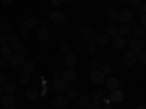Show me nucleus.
<instances>
[{
  "label": "nucleus",
  "instance_id": "24",
  "mask_svg": "<svg viewBox=\"0 0 146 109\" xmlns=\"http://www.w3.org/2000/svg\"><path fill=\"white\" fill-rule=\"evenodd\" d=\"M25 98L28 100H35L36 98H38V92H36L35 89H27L25 90Z\"/></svg>",
  "mask_w": 146,
  "mask_h": 109
},
{
  "label": "nucleus",
  "instance_id": "52",
  "mask_svg": "<svg viewBox=\"0 0 146 109\" xmlns=\"http://www.w3.org/2000/svg\"><path fill=\"white\" fill-rule=\"evenodd\" d=\"M102 109H113V106H111V103H108V105H104Z\"/></svg>",
  "mask_w": 146,
  "mask_h": 109
},
{
  "label": "nucleus",
  "instance_id": "26",
  "mask_svg": "<svg viewBox=\"0 0 146 109\" xmlns=\"http://www.w3.org/2000/svg\"><path fill=\"white\" fill-rule=\"evenodd\" d=\"M130 33H133V36H135V38L142 39L143 36H145V29H143V28H140V26H135V29H133Z\"/></svg>",
  "mask_w": 146,
  "mask_h": 109
},
{
  "label": "nucleus",
  "instance_id": "8",
  "mask_svg": "<svg viewBox=\"0 0 146 109\" xmlns=\"http://www.w3.org/2000/svg\"><path fill=\"white\" fill-rule=\"evenodd\" d=\"M76 77H78L76 76V71L73 70V68H66V70L62 71V79L64 81H75Z\"/></svg>",
  "mask_w": 146,
  "mask_h": 109
},
{
  "label": "nucleus",
  "instance_id": "3",
  "mask_svg": "<svg viewBox=\"0 0 146 109\" xmlns=\"http://www.w3.org/2000/svg\"><path fill=\"white\" fill-rule=\"evenodd\" d=\"M123 61H124V64L129 66V67L135 66V64L137 63V54H136V53H133V51L126 53L124 57H123Z\"/></svg>",
  "mask_w": 146,
  "mask_h": 109
},
{
  "label": "nucleus",
  "instance_id": "58",
  "mask_svg": "<svg viewBox=\"0 0 146 109\" xmlns=\"http://www.w3.org/2000/svg\"><path fill=\"white\" fill-rule=\"evenodd\" d=\"M2 92H3V87H2V86H0V93H2Z\"/></svg>",
  "mask_w": 146,
  "mask_h": 109
},
{
  "label": "nucleus",
  "instance_id": "61",
  "mask_svg": "<svg viewBox=\"0 0 146 109\" xmlns=\"http://www.w3.org/2000/svg\"><path fill=\"white\" fill-rule=\"evenodd\" d=\"M0 100H2V95H0Z\"/></svg>",
  "mask_w": 146,
  "mask_h": 109
},
{
  "label": "nucleus",
  "instance_id": "35",
  "mask_svg": "<svg viewBox=\"0 0 146 109\" xmlns=\"http://www.w3.org/2000/svg\"><path fill=\"white\" fill-rule=\"evenodd\" d=\"M101 66H102V64L98 61V60H91V68H92V70H100Z\"/></svg>",
  "mask_w": 146,
  "mask_h": 109
},
{
  "label": "nucleus",
  "instance_id": "40",
  "mask_svg": "<svg viewBox=\"0 0 146 109\" xmlns=\"http://www.w3.org/2000/svg\"><path fill=\"white\" fill-rule=\"evenodd\" d=\"M129 3L133 5V6H136V7H139V6L143 3V0H129Z\"/></svg>",
  "mask_w": 146,
  "mask_h": 109
},
{
  "label": "nucleus",
  "instance_id": "2",
  "mask_svg": "<svg viewBox=\"0 0 146 109\" xmlns=\"http://www.w3.org/2000/svg\"><path fill=\"white\" fill-rule=\"evenodd\" d=\"M117 18H118V20L123 23V25H129V23L133 20V12L129 10V9H124V10L120 12Z\"/></svg>",
  "mask_w": 146,
  "mask_h": 109
},
{
  "label": "nucleus",
  "instance_id": "50",
  "mask_svg": "<svg viewBox=\"0 0 146 109\" xmlns=\"http://www.w3.org/2000/svg\"><path fill=\"white\" fill-rule=\"evenodd\" d=\"M102 102H104V105H108V103H111V100H110V98H104V99H102Z\"/></svg>",
  "mask_w": 146,
  "mask_h": 109
},
{
  "label": "nucleus",
  "instance_id": "22",
  "mask_svg": "<svg viewBox=\"0 0 146 109\" xmlns=\"http://www.w3.org/2000/svg\"><path fill=\"white\" fill-rule=\"evenodd\" d=\"M3 92L5 95H10V96H13L15 92H16V86L13 83H6L5 86H3Z\"/></svg>",
  "mask_w": 146,
  "mask_h": 109
},
{
  "label": "nucleus",
  "instance_id": "37",
  "mask_svg": "<svg viewBox=\"0 0 146 109\" xmlns=\"http://www.w3.org/2000/svg\"><path fill=\"white\" fill-rule=\"evenodd\" d=\"M145 13H146V6H145V3H142L139 6V9H137V15L139 16H145Z\"/></svg>",
  "mask_w": 146,
  "mask_h": 109
},
{
  "label": "nucleus",
  "instance_id": "18",
  "mask_svg": "<svg viewBox=\"0 0 146 109\" xmlns=\"http://www.w3.org/2000/svg\"><path fill=\"white\" fill-rule=\"evenodd\" d=\"M40 25V20L35 19V18H28L25 22H23V26H25L27 29H34Z\"/></svg>",
  "mask_w": 146,
  "mask_h": 109
},
{
  "label": "nucleus",
  "instance_id": "48",
  "mask_svg": "<svg viewBox=\"0 0 146 109\" xmlns=\"http://www.w3.org/2000/svg\"><path fill=\"white\" fill-rule=\"evenodd\" d=\"M12 2H13V0H2V5L3 6H10Z\"/></svg>",
  "mask_w": 146,
  "mask_h": 109
},
{
  "label": "nucleus",
  "instance_id": "12",
  "mask_svg": "<svg viewBox=\"0 0 146 109\" xmlns=\"http://www.w3.org/2000/svg\"><path fill=\"white\" fill-rule=\"evenodd\" d=\"M67 89V81H64L63 79H56L54 80V90L58 93H63Z\"/></svg>",
  "mask_w": 146,
  "mask_h": 109
},
{
  "label": "nucleus",
  "instance_id": "16",
  "mask_svg": "<svg viewBox=\"0 0 146 109\" xmlns=\"http://www.w3.org/2000/svg\"><path fill=\"white\" fill-rule=\"evenodd\" d=\"M36 36H38V39L41 42H45L48 39V36H50V32H48V28H40L38 31H36Z\"/></svg>",
  "mask_w": 146,
  "mask_h": 109
},
{
  "label": "nucleus",
  "instance_id": "20",
  "mask_svg": "<svg viewBox=\"0 0 146 109\" xmlns=\"http://www.w3.org/2000/svg\"><path fill=\"white\" fill-rule=\"evenodd\" d=\"M130 32H131V28H130V25H121V26H117V35H120V36H127V35H130Z\"/></svg>",
  "mask_w": 146,
  "mask_h": 109
},
{
  "label": "nucleus",
  "instance_id": "46",
  "mask_svg": "<svg viewBox=\"0 0 146 109\" xmlns=\"http://www.w3.org/2000/svg\"><path fill=\"white\" fill-rule=\"evenodd\" d=\"M50 2H51L53 6H60V5L63 3V0H50Z\"/></svg>",
  "mask_w": 146,
  "mask_h": 109
},
{
  "label": "nucleus",
  "instance_id": "7",
  "mask_svg": "<svg viewBox=\"0 0 146 109\" xmlns=\"http://www.w3.org/2000/svg\"><path fill=\"white\" fill-rule=\"evenodd\" d=\"M50 20L53 23H57V25H63V23L66 22V16H64V13H62V12H53V13L50 15Z\"/></svg>",
  "mask_w": 146,
  "mask_h": 109
},
{
  "label": "nucleus",
  "instance_id": "30",
  "mask_svg": "<svg viewBox=\"0 0 146 109\" xmlns=\"http://www.w3.org/2000/svg\"><path fill=\"white\" fill-rule=\"evenodd\" d=\"M100 70H101V73H102L104 76H107V74H110V73L113 71V67L110 66V64H104V66H101Z\"/></svg>",
  "mask_w": 146,
  "mask_h": 109
},
{
  "label": "nucleus",
  "instance_id": "32",
  "mask_svg": "<svg viewBox=\"0 0 146 109\" xmlns=\"http://www.w3.org/2000/svg\"><path fill=\"white\" fill-rule=\"evenodd\" d=\"M6 39H7V41H12V42L18 41V33H16V32H7V33H6Z\"/></svg>",
  "mask_w": 146,
  "mask_h": 109
},
{
  "label": "nucleus",
  "instance_id": "36",
  "mask_svg": "<svg viewBox=\"0 0 146 109\" xmlns=\"http://www.w3.org/2000/svg\"><path fill=\"white\" fill-rule=\"evenodd\" d=\"M88 51L89 53H96L98 51V45H96L95 42H89L88 44Z\"/></svg>",
  "mask_w": 146,
  "mask_h": 109
},
{
  "label": "nucleus",
  "instance_id": "31",
  "mask_svg": "<svg viewBox=\"0 0 146 109\" xmlns=\"http://www.w3.org/2000/svg\"><path fill=\"white\" fill-rule=\"evenodd\" d=\"M12 50H13L15 53H22V51H23V45L19 44L18 41H15L13 44H12Z\"/></svg>",
  "mask_w": 146,
  "mask_h": 109
},
{
  "label": "nucleus",
  "instance_id": "55",
  "mask_svg": "<svg viewBox=\"0 0 146 109\" xmlns=\"http://www.w3.org/2000/svg\"><path fill=\"white\" fill-rule=\"evenodd\" d=\"M137 109H146V105H145V103H142V105H139V106H137Z\"/></svg>",
  "mask_w": 146,
  "mask_h": 109
},
{
  "label": "nucleus",
  "instance_id": "63",
  "mask_svg": "<svg viewBox=\"0 0 146 109\" xmlns=\"http://www.w3.org/2000/svg\"><path fill=\"white\" fill-rule=\"evenodd\" d=\"M0 35H2V31H0Z\"/></svg>",
  "mask_w": 146,
  "mask_h": 109
},
{
  "label": "nucleus",
  "instance_id": "19",
  "mask_svg": "<svg viewBox=\"0 0 146 109\" xmlns=\"http://www.w3.org/2000/svg\"><path fill=\"white\" fill-rule=\"evenodd\" d=\"M110 42V38H108V35H96V38H95V44L98 45V47H105L107 44Z\"/></svg>",
  "mask_w": 146,
  "mask_h": 109
},
{
  "label": "nucleus",
  "instance_id": "6",
  "mask_svg": "<svg viewBox=\"0 0 146 109\" xmlns=\"http://www.w3.org/2000/svg\"><path fill=\"white\" fill-rule=\"evenodd\" d=\"M105 80V76L101 73V70H92V74H91V81L94 84H102Z\"/></svg>",
  "mask_w": 146,
  "mask_h": 109
},
{
  "label": "nucleus",
  "instance_id": "5",
  "mask_svg": "<svg viewBox=\"0 0 146 109\" xmlns=\"http://www.w3.org/2000/svg\"><path fill=\"white\" fill-rule=\"evenodd\" d=\"M110 100L114 102V103H121L124 100V93L115 89V90H111V93H110Z\"/></svg>",
  "mask_w": 146,
  "mask_h": 109
},
{
  "label": "nucleus",
  "instance_id": "28",
  "mask_svg": "<svg viewBox=\"0 0 146 109\" xmlns=\"http://www.w3.org/2000/svg\"><path fill=\"white\" fill-rule=\"evenodd\" d=\"M58 50L62 51V53H64V54H66V53H69V51H70V45H69L66 41H62V42L58 44Z\"/></svg>",
  "mask_w": 146,
  "mask_h": 109
},
{
  "label": "nucleus",
  "instance_id": "33",
  "mask_svg": "<svg viewBox=\"0 0 146 109\" xmlns=\"http://www.w3.org/2000/svg\"><path fill=\"white\" fill-rule=\"evenodd\" d=\"M10 28H12V25L9 22H5V20L2 22V25H0V31H2V32H9Z\"/></svg>",
  "mask_w": 146,
  "mask_h": 109
},
{
  "label": "nucleus",
  "instance_id": "14",
  "mask_svg": "<svg viewBox=\"0 0 146 109\" xmlns=\"http://www.w3.org/2000/svg\"><path fill=\"white\" fill-rule=\"evenodd\" d=\"M12 54H13V50H12V47H10V45L5 44V45L0 47V55H2L3 58L9 60V58L12 57Z\"/></svg>",
  "mask_w": 146,
  "mask_h": 109
},
{
  "label": "nucleus",
  "instance_id": "49",
  "mask_svg": "<svg viewBox=\"0 0 146 109\" xmlns=\"http://www.w3.org/2000/svg\"><path fill=\"white\" fill-rule=\"evenodd\" d=\"M0 66H2V67H6V66H7V61H6V58H5V60H0Z\"/></svg>",
  "mask_w": 146,
  "mask_h": 109
},
{
  "label": "nucleus",
  "instance_id": "62",
  "mask_svg": "<svg viewBox=\"0 0 146 109\" xmlns=\"http://www.w3.org/2000/svg\"><path fill=\"white\" fill-rule=\"evenodd\" d=\"M62 109H67V106H66V108H62Z\"/></svg>",
  "mask_w": 146,
  "mask_h": 109
},
{
  "label": "nucleus",
  "instance_id": "15",
  "mask_svg": "<svg viewBox=\"0 0 146 109\" xmlns=\"http://www.w3.org/2000/svg\"><path fill=\"white\" fill-rule=\"evenodd\" d=\"M124 45H126V42H124V38H123V36L115 35L114 38H113V47L115 48V50H123Z\"/></svg>",
  "mask_w": 146,
  "mask_h": 109
},
{
  "label": "nucleus",
  "instance_id": "45",
  "mask_svg": "<svg viewBox=\"0 0 146 109\" xmlns=\"http://www.w3.org/2000/svg\"><path fill=\"white\" fill-rule=\"evenodd\" d=\"M6 42H7V39H6V35H0V47L5 45Z\"/></svg>",
  "mask_w": 146,
  "mask_h": 109
},
{
  "label": "nucleus",
  "instance_id": "44",
  "mask_svg": "<svg viewBox=\"0 0 146 109\" xmlns=\"http://www.w3.org/2000/svg\"><path fill=\"white\" fill-rule=\"evenodd\" d=\"M86 109H102V108H101L100 105H96V103H92V105L89 103V105L86 106Z\"/></svg>",
  "mask_w": 146,
  "mask_h": 109
},
{
  "label": "nucleus",
  "instance_id": "59",
  "mask_svg": "<svg viewBox=\"0 0 146 109\" xmlns=\"http://www.w3.org/2000/svg\"><path fill=\"white\" fill-rule=\"evenodd\" d=\"M2 22H3V20H2V19H0V25H2Z\"/></svg>",
  "mask_w": 146,
  "mask_h": 109
},
{
  "label": "nucleus",
  "instance_id": "25",
  "mask_svg": "<svg viewBox=\"0 0 146 109\" xmlns=\"http://www.w3.org/2000/svg\"><path fill=\"white\" fill-rule=\"evenodd\" d=\"M118 16V10L115 7H108L107 9V18L108 19H111V20H115Z\"/></svg>",
  "mask_w": 146,
  "mask_h": 109
},
{
  "label": "nucleus",
  "instance_id": "10",
  "mask_svg": "<svg viewBox=\"0 0 146 109\" xmlns=\"http://www.w3.org/2000/svg\"><path fill=\"white\" fill-rule=\"evenodd\" d=\"M23 61H25V55H22L21 53L12 54V57L9 58V63H10L12 66H21Z\"/></svg>",
  "mask_w": 146,
  "mask_h": 109
},
{
  "label": "nucleus",
  "instance_id": "27",
  "mask_svg": "<svg viewBox=\"0 0 146 109\" xmlns=\"http://www.w3.org/2000/svg\"><path fill=\"white\" fill-rule=\"evenodd\" d=\"M89 103H91V96H88V95L80 96V99H79V106L80 108H86Z\"/></svg>",
  "mask_w": 146,
  "mask_h": 109
},
{
  "label": "nucleus",
  "instance_id": "38",
  "mask_svg": "<svg viewBox=\"0 0 146 109\" xmlns=\"http://www.w3.org/2000/svg\"><path fill=\"white\" fill-rule=\"evenodd\" d=\"M29 79H31V77H29V74H28V73H25L23 76H21V79H19V80H21V83H22V84H27V83H29Z\"/></svg>",
  "mask_w": 146,
  "mask_h": 109
},
{
  "label": "nucleus",
  "instance_id": "9",
  "mask_svg": "<svg viewBox=\"0 0 146 109\" xmlns=\"http://www.w3.org/2000/svg\"><path fill=\"white\" fill-rule=\"evenodd\" d=\"M76 61H78V58H76V54H75V53H72V51L66 53V57H64V66H66L67 68L75 67Z\"/></svg>",
  "mask_w": 146,
  "mask_h": 109
},
{
  "label": "nucleus",
  "instance_id": "51",
  "mask_svg": "<svg viewBox=\"0 0 146 109\" xmlns=\"http://www.w3.org/2000/svg\"><path fill=\"white\" fill-rule=\"evenodd\" d=\"M48 23H50L48 20H42V26H44V28H48Z\"/></svg>",
  "mask_w": 146,
  "mask_h": 109
},
{
  "label": "nucleus",
  "instance_id": "39",
  "mask_svg": "<svg viewBox=\"0 0 146 109\" xmlns=\"http://www.w3.org/2000/svg\"><path fill=\"white\" fill-rule=\"evenodd\" d=\"M139 54V61L142 63V64H145L146 63V53L145 51H140V53H137Z\"/></svg>",
  "mask_w": 146,
  "mask_h": 109
},
{
  "label": "nucleus",
  "instance_id": "23",
  "mask_svg": "<svg viewBox=\"0 0 146 109\" xmlns=\"http://www.w3.org/2000/svg\"><path fill=\"white\" fill-rule=\"evenodd\" d=\"M107 87H108V90H115V89H118L120 87V83H118V80L117 79H108L107 80Z\"/></svg>",
  "mask_w": 146,
  "mask_h": 109
},
{
  "label": "nucleus",
  "instance_id": "47",
  "mask_svg": "<svg viewBox=\"0 0 146 109\" xmlns=\"http://www.w3.org/2000/svg\"><path fill=\"white\" fill-rule=\"evenodd\" d=\"M54 79H62V71H60V70L54 71Z\"/></svg>",
  "mask_w": 146,
  "mask_h": 109
},
{
  "label": "nucleus",
  "instance_id": "54",
  "mask_svg": "<svg viewBox=\"0 0 146 109\" xmlns=\"http://www.w3.org/2000/svg\"><path fill=\"white\" fill-rule=\"evenodd\" d=\"M117 2H118L120 5H124V3H127V2H129V0H117Z\"/></svg>",
  "mask_w": 146,
  "mask_h": 109
},
{
  "label": "nucleus",
  "instance_id": "21",
  "mask_svg": "<svg viewBox=\"0 0 146 109\" xmlns=\"http://www.w3.org/2000/svg\"><path fill=\"white\" fill-rule=\"evenodd\" d=\"M22 68L25 70V73H32L34 70H35V63L32 61V60H25V61L22 63Z\"/></svg>",
  "mask_w": 146,
  "mask_h": 109
},
{
  "label": "nucleus",
  "instance_id": "53",
  "mask_svg": "<svg viewBox=\"0 0 146 109\" xmlns=\"http://www.w3.org/2000/svg\"><path fill=\"white\" fill-rule=\"evenodd\" d=\"M41 95H42V96H47V95H48V89L45 87V89L42 90V93H41Z\"/></svg>",
  "mask_w": 146,
  "mask_h": 109
},
{
  "label": "nucleus",
  "instance_id": "29",
  "mask_svg": "<svg viewBox=\"0 0 146 109\" xmlns=\"http://www.w3.org/2000/svg\"><path fill=\"white\" fill-rule=\"evenodd\" d=\"M67 100H73V99H76L78 98V90L76 89H70L69 92H67Z\"/></svg>",
  "mask_w": 146,
  "mask_h": 109
},
{
  "label": "nucleus",
  "instance_id": "4",
  "mask_svg": "<svg viewBox=\"0 0 146 109\" xmlns=\"http://www.w3.org/2000/svg\"><path fill=\"white\" fill-rule=\"evenodd\" d=\"M129 45H130V48H131V51L133 53H140V51H143V48H145V44H143V41L142 39H139V38H133L130 42H129Z\"/></svg>",
  "mask_w": 146,
  "mask_h": 109
},
{
  "label": "nucleus",
  "instance_id": "41",
  "mask_svg": "<svg viewBox=\"0 0 146 109\" xmlns=\"http://www.w3.org/2000/svg\"><path fill=\"white\" fill-rule=\"evenodd\" d=\"M139 23H140V28L145 29V26H146V16H139Z\"/></svg>",
  "mask_w": 146,
  "mask_h": 109
},
{
  "label": "nucleus",
  "instance_id": "17",
  "mask_svg": "<svg viewBox=\"0 0 146 109\" xmlns=\"http://www.w3.org/2000/svg\"><path fill=\"white\" fill-rule=\"evenodd\" d=\"M2 105L5 108H10V106H15V99H13V96H10V95H5L2 96Z\"/></svg>",
  "mask_w": 146,
  "mask_h": 109
},
{
  "label": "nucleus",
  "instance_id": "56",
  "mask_svg": "<svg viewBox=\"0 0 146 109\" xmlns=\"http://www.w3.org/2000/svg\"><path fill=\"white\" fill-rule=\"evenodd\" d=\"M130 23H131V25H133V26H137V20H135V19H133V20H131Z\"/></svg>",
  "mask_w": 146,
  "mask_h": 109
},
{
  "label": "nucleus",
  "instance_id": "57",
  "mask_svg": "<svg viewBox=\"0 0 146 109\" xmlns=\"http://www.w3.org/2000/svg\"><path fill=\"white\" fill-rule=\"evenodd\" d=\"M6 109H18V108H15V106H10V108H6Z\"/></svg>",
  "mask_w": 146,
  "mask_h": 109
},
{
  "label": "nucleus",
  "instance_id": "1",
  "mask_svg": "<svg viewBox=\"0 0 146 109\" xmlns=\"http://www.w3.org/2000/svg\"><path fill=\"white\" fill-rule=\"evenodd\" d=\"M80 36L83 39H86V41H89V42H95V38H96V32H95V29L94 28H88V26H83L82 29H80Z\"/></svg>",
  "mask_w": 146,
  "mask_h": 109
},
{
  "label": "nucleus",
  "instance_id": "34",
  "mask_svg": "<svg viewBox=\"0 0 146 109\" xmlns=\"http://www.w3.org/2000/svg\"><path fill=\"white\" fill-rule=\"evenodd\" d=\"M107 32H108V35H111V36H115V35H117V26L114 25V23H111V25L108 26Z\"/></svg>",
  "mask_w": 146,
  "mask_h": 109
},
{
  "label": "nucleus",
  "instance_id": "42",
  "mask_svg": "<svg viewBox=\"0 0 146 109\" xmlns=\"http://www.w3.org/2000/svg\"><path fill=\"white\" fill-rule=\"evenodd\" d=\"M21 36H28V29L25 26H21V31H19Z\"/></svg>",
  "mask_w": 146,
  "mask_h": 109
},
{
  "label": "nucleus",
  "instance_id": "11",
  "mask_svg": "<svg viewBox=\"0 0 146 109\" xmlns=\"http://www.w3.org/2000/svg\"><path fill=\"white\" fill-rule=\"evenodd\" d=\"M53 106H54V108H57V109L66 108V106H67V98H66V96H63V95L57 96V98L53 100Z\"/></svg>",
  "mask_w": 146,
  "mask_h": 109
},
{
  "label": "nucleus",
  "instance_id": "43",
  "mask_svg": "<svg viewBox=\"0 0 146 109\" xmlns=\"http://www.w3.org/2000/svg\"><path fill=\"white\" fill-rule=\"evenodd\" d=\"M6 83H7V81H6V76H5V74H0V86L3 87Z\"/></svg>",
  "mask_w": 146,
  "mask_h": 109
},
{
  "label": "nucleus",
  "instance_id": "60",
  "mask_svg": "<svg viewBox=\"0 0 146 109\" xmlns=\"http://www.w3.org/2000/svg\"><path fill=\"white\" fill-rule=\"evenodd\" d=\"M63 2H70V0H63Z\"/></svg>",
  "mask_w": 146,
  "mask_h": 109
},
{
  "label": "nucleus",
  "instance_id": "13",
  "mask_svg": "<svg viewBox=\"0 0 146 109\" xmlns=\"http://www.w3.org/2000/svg\"><path fill=\"white\" fill-rule=\"evenodd\" d=\"M104 98H105L104 90H95V92L92 93V96H91V102H94V103H96V105H100V103L102 102Z\"/></svg>",
  "mask_w": 146,
  "mask_h": 109
}]
</instances>
